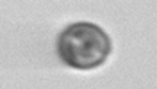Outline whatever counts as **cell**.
<instances>
[{
	"label": "cell",
	"mask_w": 157,
	"mask_h": 89,
	"mask_svg": "<svg viewBox=\"0 0 157 89\" xmlns=\"http://www.w3.org/2000/svg\"><path fill=\"white\" fill-rule=\"evenodd\" d=\"M59 59L70 68L93 69L107 61L111 54V39L107 32L95 23H71L57 38Z\"/></svg>",
	"instance_id": "1"
}]
</instances>
